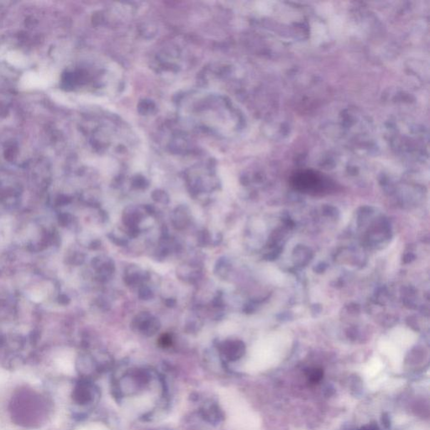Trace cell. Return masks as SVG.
<instances>
[{
	"mask_svg": "<svg viewBox=\"0 0 430 430\" xmlns=\"http://www.w3.org/2000/svg\"><path fill=\"white\" fill-rule=\"evenodd\" d=\"M307 378L308 380L312 383H317L322 378L323 373L321 369L318 368H311L308 370L306 373Z\"/></svg>",
	"mask_w": 430,
	"mask_h": 430,
	"instance_id": "obj_1",
	"label": "cell"
},
{
	"mask_svg": "<svg viewBox=\"0 0 430 430\" xmlns=\"http://www.w3.org/2000/svg\"><path fill=\"white\" fill-rule=\"evenodd\" d=\"M171 339H170L167 335H165V336H163L162 338L161 339V344L162 346H164V347H166V346L171 345Z\"/></svg>",
	"mask_w": 430,
	"mask_h": 430,
	"instance_id": "obj_2",
	"label": "cell"
}]
</instances>
